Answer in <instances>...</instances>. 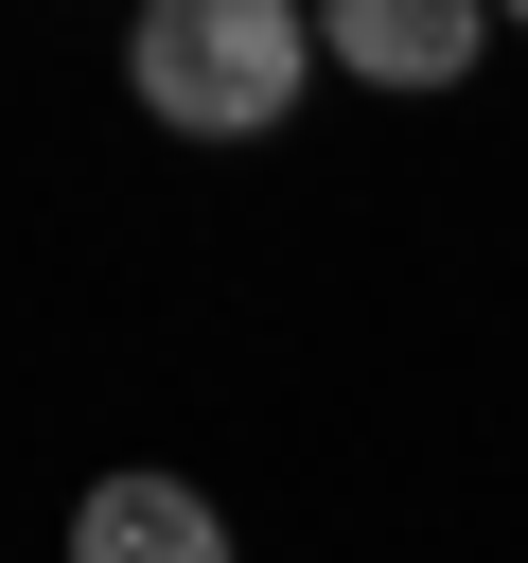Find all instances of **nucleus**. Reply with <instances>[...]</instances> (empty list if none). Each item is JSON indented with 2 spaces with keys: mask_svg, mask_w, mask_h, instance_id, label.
I'll return each instance as SVG.
<instances>
[{
  "mask_svg": "<svg viewBox=\"0 0 528 563\" xmlns=\"http://www.w3.org/2000/svg\"><path fill=\"white\" fill-rule=\"evenodd\" d=\"M123 88L176 141H282L299 88H317V18H282V0H141Z\"/></svg>",
  "mask_w": 528,
  "mask_h": 563,
  "instance_id": "obj_1",
  "label": "nucleus"
},
{
  "mask_svg": "<svg viewBox=\"0 0 528 563\" xmlns=\"http://www.w3.org/2000/svg\"><path fill=\"white\" fill-rule=\"evenodd\" d=\"M317 53H334V70H370V88H458V70L493 53V18H475V0H334V18H317Z\"/></svg>",
  "mask_w": 528,
  "mask_h": 563,
  "instance_id": "obj_2",
  "label": "nucleus"
},
{
  "mask_svg": "<svg viewBox=\"0 0 528 563\" xmlns=\"http://www.w3.org/2000/svg\"><path fill=\"white\" fill-rule=\"evenodd\" d=\"M70 563H229V510L194 475H106L70 510Z\"/></svg>",
  "mask_w": 528,
  "mask_h": 563,
  "instance_id": "obj_3",
  "label": "nucleus"
}]
</instances>
